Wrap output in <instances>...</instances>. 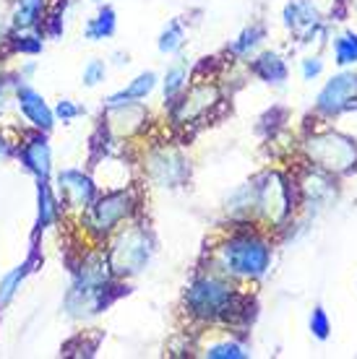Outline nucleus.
<instances>
[{
    "label": "nucleus",
    "instance_id": "obj_23",
    "mask_svg": "<svg viewBox=\"0 0 357 359\" xmlns=\"http://www.w3.org/2000/svg\"><path fill=\"white\" fill-rule=\"evenodd\" d=\"M183 86H186V68L178 65V68H172V71L167 73V79H164V99L172 102Z\"/></svg>",
    "mask_w": 357,
    "mask_h": 359
},
{
    "label": "nucleus",
    "instance_id": "obj_15",
    "mask_svg": "<svg viewBox=\"0 0 357 359\" xmlns=\"http://www.w3.org/2000/svg\"><path fill=\"white\" fill-rule=\"evenodd\" d=\"M39 21H45V0H18L13 11V27L27 32L39 27Z\"/></svg>",
    "mask_w": 357,
    "mask_h": 359
},
{
    "label": "nucleus",
    "instance_id": "obj_25",
    "mask_svg": "<svg viewBox=\"0 0 357 359\" xmlns=\"http://www.w3.org/2000/svg\"><path fill=\"white\" fill-rule=\"evenodd\" d=\"M206 357L212 359H240L245 357V351H242V346H238V344H214V346H209L206 349Z\"/></svg>",
    "mask_w": 357,
    "mask_h": 359
},
{
    "label": "nucleus",
    "instance_id": "obj_10",
    "mask_svg": "<svg viewBox=\"0 0 357 359\" xmlns=\"http://www.w3.org/2000/svg\"><path fill=\"white\" fill-rule=\"evenodd\" d=\"M285 24L300 39H308L318 27V11L313 8L311 0H292L285 8Z\"/></svg>",
    "mask_w": 357,
    "mask_h": 359
},
{
    "label": "nucleus",
    "instance_id": "obj_14",
    "mask_svg": "<svg viewBox=\"0 0 357 359\" xmlns=\"http://www.w3.org/2000/svg\"><path fill=\"white\" fill-rule=\"evenodd\" d=\"M154 83H157V76H154V73H141L128 89L117 91V94H112V97L108 99V107H120V104H131L136 99L149 97L154 89Z\"/></svg>",
    "mask_w": 357,
    "mask_h": 359
},
{
    "label": "nucleus",
    "instance_id": "obj_24",
    "mask_svg": "<svg viewBox=\"0 0 357 359\" xmlns=\"http://www.w3.org/2000/svg\"><path fill=\"white\" fill-rule=\"evenodd\" d=\"M264 39V27H250L240 34V39L233 45V53H248L250 47H256Z\"/></svg>",
    "mask_w": 357,
    "mask_h": 359
},
{
    "label": "nucleus",
    "instance_id": "obj_3",
    "mask_svg": "<svg viewBox=\"0 0 357 359\" xmlns=\"http://www.w3.org/2000/svg\"><path fill=\"white\" fill-rule=\"evenodd\" d=\"M152 255V245H149V237L143 229H128L125 234L117 237V243L112 245L110 250V271L117 273V276H125V273H136L141 271Z\"/></svg>",
    "mask_w": 357,
    "mask_h": 359
},
{
    "label": "nucleus",
    "instance_id": "obj_12",
    "mask_svg": "<svg viewBox=\"0 0 357 359\" xmlns=\"http://www.w3.org/2000/svg\"><path fill=\"white\" fill-rule=\"evenodd\" d=\"M214 102H219V91L216 86H209V83H201V86H193L190 94L183 99V104L178 109V120H190V117H198L204 115L206 109L212 107Z\"/></svg>",
    "mask_w": 357,
    "mask_h": 359
},
{
    "label": "nucleus",
    "instance_id": "obj_19",
    "mask_svg": "<svg viewBox=\"0 0 357 359\" xmlns=\"http://www.w3.org/2000/svg\"><path fill=\"white\" fill-rule=\"evenodd\" d=\"M334 50H337V63L339 65L357 63V34H342L334 42Z\"/></svg>",
    "mask_w": 357,
    "mask_h": 359
},
{
    "label": "nucleus",
    "instance_id": "obj_16",
    "mask_svg": "<svg viewBox=\"0 0 357 359\" xmlns=\"http://www.w3.org/2000/svg\"><path fill=\"white\" fill-rule=\"evenodd\" d=\"M112 34H115V11L110 8V6H102L97 16L86 24V36L97 42V39H105V36Z\"/></svg>",
    "mask_w": 357,
    "mask_h": 359
},
{
    "label": "nucleus",
    "instance_id": "obj_11",
    "mask_svg": "<svg viewBox=\"0 0 357 359\" xmlns=\"http://www.w3.org/2000/svg\"><path fill=\"white\" fill-rule=\"evenodd\" d=\"M259 203L264 206V211L268 214L271 222H282L287 216V211H290V198H287L285 182L277 175L268 177V185L259 188Z\"/></svg>",
    "mask_w": 357,
    "mask_h": 359
},
{
    "label": "nucleus",
    "instance_id": "obj_6",
    "mask_svg": "<svg viewBox=\"0 0 357 359\" xmlns=\"http://www.w3.org/2000/svg\"><path fill=\"white\" fill-rule=\"evenodd\" d=\"M58 193L68 206L86 208L94 201V182L79 170H63L58 175Z\"/></svg>",
    "mask_w": 357,
    "mask_h": 359
},
{
    "label": "nucleus",
    "instance_id": "obj_29",
    "mask_svg": "<svg viewBox=\"0 0 357 359\" xmlns=\"http://www.w3.org/2000/svg\"><path fill=\"white\" fill-rule=\"evenodd\" d=\"M321 60H305L303 65V73H305V79H313V76H318L321 73Z\"/></svg>",
    "mask_w": 357,
    "mask_h": 359
},
{
    "label": "nucleus",
    "instance_id": "obj_27",
    "mask_svg": "<svg viewBox=\"0 0 357 359\" xmlns=\"http://www.w3.org/2000/svg\"><path fill=\"white\" fill-rule=\"evenodd\" d=\"M81 112H84V109H81L79 104H73L71 99H60V102H58V107H55V115L63 117L65 123H71V120H76V117H79Z\"/></svg>",
    "mask_w": 357,
    "mask_h": 359
},
{
    "label": "nucleus",
    "instance_id": "obj_31",
    "mask_svg": "<svg viewBox=\"0 0 357 359\" xmlns=\"http://www.w3.org/2000/svg\"><path fill=\"white\" fill-rule=\"evenodd\" d=\"M94 3H102V0H94Z\"/></svg>",
    "mask_w": 357,
    "mask_h": 359
},
{
    "label": "nucleus",
    "instance_id": "obj_26",
    "mask_svg": "<svg viewBox=\"0 0 357 359\" xmlns=\"http://www.w3.org/2000/svg\"><path fill=\"white\" fill-rule=\"evenodd\" d=\"M105 73H108V65L102 63V60H91L84 68V83L86 86H97L99 81H105Z\"/></svg>",
    "mask_w": 357,
    "mask_h": 359
},
{
    "label": "nucleus",
    "instance_id": "obj_1",
    "mask_svg": "<svg viewBox=\"0 0 357 359\" xmlns=\"http://www.w3.org/2000/svg\"><path fill=\"white\" fill-rule=\"evenodd\" d=\"M222 261L235 276L256 278L268 269V245L256 234H240L222 248Z\"/></svg>",
    "mask_w": 357,
    "mask_h": 359
},
{
    "label": "nucleus",
    "instance_id": "obj_4",
    "mask_svg": "<svg viewBox=\"0 0 357 359\" xmlns=\"http://www.w3.org/2000/svg\"><path fill=\"white\" fill-rule=\"evenodd\" d=\"M134 211V198L125 190H112L99 201H91L86 206V226L97 234H108L112 226Z\"/></svg>",
    "mask_w": 357,
    "mask_h": 359
},
{
    "label": "nucleus",
    "instance_id": "obj_28",
    "mask_svg": "<svg viewBox=\"0 0 357 359\" xmlns=\"http://www.w3.org/2000/svg\"><path fill=\"white\" fill-rule=\"evenodd\" d=\"M311 328H313V333H316L318 339H326V336H329V318H326V313H323L321 307L313 313Z\"/></svg>",
    "mask_w": 357,
    "mask_h": 359
},
{
    "label": "nucleus",
    "instance_id": "obj_18",
    "mask_svg": "<svg viewBox=\"0 0 357 359\" xmlns=\"http://www.w3.org/2000/svg\"><path fill=\"white\" fill-rule=\"evenodd\" d=\"M34 263H37V252H32V258H29L24 266H18L16 271H11L8 276L3 278V284H0V307L8 305V299L16 294V287L21 284V278H24L29 271H32V266H34Z\"/></svg>",
    "mask_w": 357,
    "mask_h": 359
},
{
    "label": "nucleus",
    "instance_id": "obj_5",
    "mask_svg": "<svg viewBox=\"0 0 357 359\" xmlns=\"http://www.w3.org/2000/svg\"><path fill=\"white\" fill-rule=\"evenodd\" d=\"M308 154L313 156V162H318L321 167L334 172L347 170V167H352L357 162V146L349 138L337 133L313 138L311 146H308Z\"/></svg>",
    "mask_w": 357,
    "mask_h": 359
},
{
    "label": "nucleus",
    "instance_id": "obj_9",
    "mask_svg": "<svg viewBox=\"0 0 357 359\" xmlns=\"http://www.w3.org/2000/svg\"><path fill=\"white\" fill-rule=\"evenodd\" d=\"M21 162L29 172H34L39 182H47L50 177V170H53V154H50V146H47L45 135L34 133L29 138L24 149H21Z\"/></svg>",
    "mask_w": 357,
    "mask_h": 359
},
{
    "label": "nucleus",
    "instance_id": "obj_17",
    "mask_svg": "<svg viewBox=\"0 0 357 359\" xmlns=\"http://www.w3.org/2000/svg\"><path fill=\"white\" fill-rule=\"evenodd\" d=\"M253 71L259 73L261 79H264V81H268V83H282L287 79L285 63L279 60L277 55H271V53L261 55L259 60L253 63Z\"/></svg>",
    "mask_w": 357,
    "mask_h": 359
},
{
    "label": "nucleus",
    "instance_id": "obj_7",
    "mask_svg": "<svg viewBox=\"0 0 357 359\" xmlns=\"http://www.w3.org/2000/svg\"><path fill=\"white\" fill-rule=\"evenodd\" d=\"M357 94V76L352 73H344V76H337V79H331L326 83V89L321 91V97H318V109L321 112H342L344 107L352 104V99Z\"/></svg>",
    "mask_w": 357,
    "mask_h": 359
},
{
    "label": "nucleus",
    "instance_id": "obj_22",
    "mask_svg": "<svg viewBox=\"0 0 357 359\" xmlns=\"http://www.w3.org/2000/svg\"><path fill=\"white\" fill-rule=\"evenodd\" d=\"M11 47H13V53L37 55V53H42V36H37V34H16V36H11Z\"/></svg>",
    "mask_w": 357,
    "mask_h": 359
},
{
    "label": "nucleus",
    "instance_id": "obj_8",
    "mask_svg": "<svg viewBox=\"0 0 357 359\" xmlns=\"http://www.w3.org/2000/svg\"><path fill=\"white\" fill-rule=\"evenodd\" d=\"M16 104L21 109V115L27 117L29 123L37 128V130H50L55 123V112L47 107V102L42 99L39 91H34L32 86H21L16 91Z\"/></svg>",
    "mask_w": 357,
    "mask_h": 359
},
{
    "label": "nucleus",
    "instance_id": "obj_30",
    "mask_svg": "<svg viewBox=\"0 0 357 359\" xmlns=\"http://www.w3.org/2000/svg\"><path fill=\"white\" fill-rule=\"evenodd\" d=\"M6 112V81L0 79V115Z\"/></svg>",
    "mask_w": 357,
    "mask_h": 359
},
{
    "label": "nucleus",
    "instance_id": "obj_21",
    "mask_svg": "<svg viewBox=\"0 0 357 359\" xmlns=\"http://www.w3.org/2000/svg\"><path fill=\"white\" fill-rule=\"evenodd\" d=\"M183 24L180 21H170V27L162 32L160 36V50L162 53H178L183 45Z\"/></svg>",
    "mask_w": 357,
    "mask_h": 359
},
{
    "label": "nucleus",
    "instance_id": "obj_13",
    "mask_svg": "<svg viewBox=\"0 0 357 359\" xmlns=\"http://www.w3.org/2000/svg\"><path fill=\"white\" fill-rule=\"evenodd\" d=\"M186 175H188L186 162L180 156H175V154L164 151L152 159V177L160 185H178V182L186 180Z\"/></svg>",
    "mask_w": 357,
    "mask_h": 359
},
{
    "label": "nucleus",
    "instance_id": "obj_20",
    "mask_svg": "<svg viewBox=\"0 0 357 359\" xmlns=\"http://www.w3.org/2000/svg\"><path fill=\"white\" fill-rule=\"evenodd\" d=\"M55 216V201L53 193H50V185L47 182H39V222H37V229H45Z\"/></svg>",
    "mask_w": 357,
    "mask_h": 359
},
{
    "label": "nucleus",
    "instance_id": "obj_2",
    "mask_svg": "<svg viewBox=\"0 0 357 359\" xmlns=\"http://www.w3.org/2000/svg\"><path fill=\"white\" fill-rule=\"evenodd\" d=\"M188 305H190L193 315L209 320L216 315H230V310L235 307V294L233 289L222 284L219 278L201 276L188 289Z\"/></svg>",
    "mask_w": 357,
    "mask_h": 359
}]
</instances>
